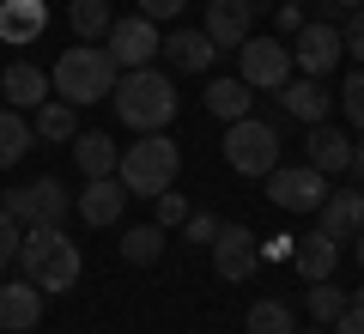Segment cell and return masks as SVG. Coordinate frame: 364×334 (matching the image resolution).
<instances>
[{"mask_svg":"<svg viewBox=\"0 0 364 334\" xmlns=\"http://www.w3.org/2000/svg\"><path fill=\"white\" fill-rule=\"evenodd\" d=\"M18 268H25V280L37 292H73L79 273H85V256H79V244H67L61 225H25Z\"/></svg>","mask_w":364,"mask_h":334,"instance_id":"1","label":"cell"},{"mask_svg":"<svg viewBox=\"0 0 364 334\" xmlns=\"http://www.w3.org/2000/svg\"><path fill=\"white\" fill-rule=\"evenodd\" d=\"M109 103H116V116L128 122L134 134H164V122L176 116V85H170V73H158V67H134V73L116 79Z\"/></svg>","mask_w":364,"mask_h":334,"instance_id":"2","label":"cell"},{"mask_svg":"<svg viewBox=\"0 0 364 334\" xmlns=\"http://www.w3.org/2000/svg\"><path fill=\"white\" fill-rule=\"evenodd\" d=\"M55 98H67L79 110V103H109V91H116L122 67L109 49H97V43H79V49H61V61H55Z\"/></svg>","mask_w":364,"mask_h":334,"instance_id":"3","label":"cell"},{"mask_svg":"<svg viewBox=\"0 0 364 334\" xmlns=\"http://www.w3.org/2000/svg\"><path fill=\"white\" fill-rule=\"evenodd\" d=\"M176 170H182V146L170 140V134H140L134 146H122V165H116V177H122V189L128 194H164L170 182H176Z\"/></svg>","mask_w":364,"mask_h":334,"instance_id":"4","label":"cell"},{"mask_svg":"<svg viewBox=\"0 0 364 334\" xmlns=\"http://www.w3.org/2000/svg\"><path fill=\"white\" fill-rule=\"evenodd\" d=\"M225 165L237 177H273L279 170V128L261 116H243V122H225Z\"/></svg>","mask_w":364,"mask_h":334,"instance_id":"5","label":"cell"},{"mask_svg":"<svg viewBox=\"0 0 364 334\" xmlns=\"http://www.w3.org/2000/svg\"><path fill=\"white\" fill-rule=\"evenodd\" d=\"M291 49L279 37H249L243 49H237V79H243V85H255V91H279L291 79Z\"/></svg>","mask_w":364,"mask_h":334,"instance_id":"6","label":"cell"},{"mask_svg":"<svg viewBox=\"0 0 364 334\" xmlns=\"http://www.w3.org/2000/svg\"><path fill=\"white\" fill-rule=\"evenodd\" d=\"M261 182H267V201L279 207V213H316V207L328 201V177L310 170V165H279Z\"/></svg>","mask_w":364,"mask_h":334,"instance_id":"7","label":"cell"},{"mask_svg":"<svg viewBox=\"0 0 364 334\" xmlns=\"http://www.w3.org/2000/svg\"><path fill=\"white\" fill-rule=\"evenodd\" d=\"M0 207H6L18 225H61L73 201H67V189L55 177H37V182H25V189H6V201H0Z\"/></svg>","mask_w":364,"mask_h":334,"instance_id":"8","label":"cell"},{"mask_svg":"<svg viewBox=\"0 0 364 334\" xmlns=\"http://www.w3.org/2000/svg\"><path fill=\"white\" fill-rule=\"evenodd\" d=\"M104 49L116 55L122 73H134V67H152V55L164 49V37H158V25H152L146 13H134V19H116V25H109Z\"/></svg>","mask_w":364,"mask_h":334,"instance_id":"9","label":"cell"},{"mask_svg":"<svg viewBox=\"0 0 364 334\" xmlns=\"http://www.w3.org/2000/svg\"><path fill=\"white\" fill-rule=\"evenodd\" d=\"M340 55H346V43H340V25H328V19H310L291 37V61L304 67V79H328L340 67Z\"/></svg>","mask_w":364,"mask_h":334,"instance_id":"10","label":"cell"},{"mask_svg":"<svg viewBox=\"0 0 364 334\" xmlns=\"http://www.w3.org/2000/svg\"><path fill=\"white\" fill-rule=\"evenodd\" d=\"M213 268H219V280H249L261 268V237L249 225H219V237H213Z\"/></svg>","mask_w":364,"mask_h":334,"instance_id":"11","label":"cell"},{"mask_svg":"<svg viewBox=\"0 0 364 334\" xmlns=\"http://www.w3.org/2000/svg\"><path fill=\"white\" fill-rule=\"evenodd\" d=\"M207 31L219 49H243L255 37V13H249V0H207Z\"/></svg>","mask_w":364,"mask_h":334,"instance_id":"12","label":"cell"},{"mask_svg":"<svg viewBox=\"0 0 364 334\" xmlns=\"http://www.w3.org/2000/svg\"><path fill=\"white\" fill-rule=\"evenodd\" d=\"M49 31V0H0V43L25 49Z\"/></svg>","mask_w":364,"mask_h":334,"instance_id":"13","label":"cell"},{"mask_svg":"<svg viewBox=\"0 0 364 334\" xmlns=\"http://www.w3.org/2000/svg\"><path fill=\"white\" fill-rule=\"evenodd\" d=\"M49 91H55V79L37 61H13L0 73V98L13 103V110H37V103H49Z\"/></svg>","mask_w":364,"mask_h":334,"instance_id":"14","label":"cell"},{"mask_svg":"<svg viewBox=\"0 0 364 334\" xmlns=\"http://www.w3.org/2000/svg\"><path fill=\"white\" fill-rule=\"evenodd\" d=\"M43 298H49V292H37L31 280L0 286V328H6V334H25V328H37V322H43Z\"/></svg>","mask_w":364,"mask_h":334,"instance_id":"15","label":"cell"},{"mask_svg":"<svg viewBox=\"0 0 364 334\" xmlns=\"http://www.w3.org/2000/svg\"><path fill=\"white\" fill-rule=\"evenodd\" d=\"M122 207H128L122 177H85V194H79V219L85 225H116Z\"/></svg>","mask_w":364,"mask_h":334,"instance_id":"16","label":"cell"},{"mask_svg":"<svg viewBox=\"0 0 364 334\" xmlns=\"http://www.w3.org/2000/svg\"><path fill=\"white\" fill-rule=\"evenodd\" d=\"M304 165L322 170V177H340V170L352 165V140H346L340 128H328V122H316L310 140H304Z\"/></svg>","mask_w":364,"mask_h":334,"instance_id":"17","label":"cell"},{"mask_svg":"<svg viewBox=\"0 0 364 334\" xmlns=\"http://www.w3.org/2000/svg\"><path fill=\"white\" fill-rule=\"evenodd\" d=\"M316 213H322V231H328V237L352 244V237L364 231V189H340V194H328Z\"/></svg>","mask_w":364,"mask_h":334,"instance_id":"18","label":"cell"},{"mask_svg":"<svg viewBox=\"0 0 364 334\" xmlns=\"http://www.w3.org/2000/svg\"><path fill=\"white\" fill-rule=\"evenodd\" d=\"M279 110H286L291 122H304V128L328 122V91H322V79H286V85H279Z\"/></svg>","mask_w":364,"mask_h":334,"instance_id":"19","label":"cell"},{"mask_svg":"<svg viewBox=\"0 0 364 334\" xmlns=\"http://www.w3.org/2000/svg\"><path fill=\"white\" fill-rule=\"evenodd\" d=\"M291 261H298V273H304V280H334V268H340V237H328V231L298 237Z\"/></svg>","mask_w":364,"mask_h":334,"instance_id":"20","label":"cell"},{"mask_svg":"<svg viewBox=\"0 0 364 334\" xmlns=\"http://www.w3.org/2000/svg\"><path fill=\"white\" fill-rule=\"evenodd\" d=\"M164 55L182 67V73H207L213 55H219V43H213L207 31H170V37H164Z\"/></svg>","mask_w":364,"mask_h":334,"instance_id":"21","label":"cell"},{"mask_svg":"<svg viewBox=\"0 0 364 334\" xmlns=\"http://www.w3.org/2000/svg\"><path fill=\"white\" fill-rule=\"evenodd\" d=\"M73 158H79V170L85 177H116V165H122V146L109 140V134H73Z\"/></svg>","mask_w":364,"mask_h":334,"instance_id":"22","label":"cell"},{"mask_svg":"<svg viewBox=\"0 0 364 334\" xmlns=\"http://www.w3.org/2000/svg\"><path fill=\"white\" fill-rule=\"evenodd\" d=\"M249 103H255V85H243V79H213L207 85V110L219 122H243Z\"/></svg>","mask_w":364,"mask_h":334,"instance_id":"23","label":"cell"},{"mask_svg":"<svg viewBox=\"0 0 364 334\" xmlns=\"http://www.w3.org/2000/svg\"><path fill=\"white\" fill-rule=\"evenodd\" d=\"M31 122H25V110H13V103H0V170H13L18 158L31 152Z\"/></svg>","mask_w":364,"mask_h":334,"instance_id":"24","label":"cell"},{"mask_svg":"<svg viewBox=\"0 0 364 334\" xmlns=\"http://www.w3.org/2000/svg\"><path fill=\"white\" fill-rule=\"evenodd\" d=\"M67 25H73L79 43H97V37H109L116 13H109V0H73V6H67Z\"/></svg>","mask_w":364,"mask_h":334,"instance_id":"25","label":"cell"},{"mask_svg":"<svg viewBox=\"0 0 364 334\" xmlns=\"http://www.w3.org/2000/svg\"><path fill=\"white\" fill-rule=\"evenodd\" d=\"M31 134H43V140H73V134H79V110L67 98L37 103V128H31Z\"/></svg>","mask_w":364,"mask_h":334,"instance_id":"26","label":"cell"},{"mask_svg":"<svg viewBox=\"0 0 364 334\" xmlns=\"http://www.w3.org/2000/svg\"><path fill=\"white\" fill-rule=\"evenodd\" d=\"M158 256H164V225H134V231L122 237V261H128V268H152Z\"/></svg>","mask_w":364,"mask_h":334,"instance_id":"27","label":"cell"},{"mask_svg":"<svg viewBox=\"0 0 364 334\" xmlns=\"http://www.w3.org/2000/svg\"><path fill=\"white\" fill-rule=\"evenodd\" d=\"M304 304H310V316L322 322V328H334V322H340V310H346L352 298L340 292L334 280H310V292H304Z\"/></svg>","mask_w":364,"mask_h":334,"instance_id":"28","label":"cell"},{"mask_svg":"<svg viewBox=\"0 0 364 334\" xmlns=\"http://www.w3.org/2000/svg\"><path fill=\"white\" fill-rule=\"evenodd\" d=\"M249 334H298V322H291V310L279 298H255L249 304Z\"/></svg>","mask_w":364,"mask_h":334,"instance_id":"29","label":"cell"},{"mask_svg":"<svg viewBox=\"0 0 364 334\" xmlns=\"http://www.w3.org/2000/svg\"><path fill=\"white\" fill-rule=\"evenodd\" d=\"M18 244H25V225L0 207V268H13V261H18Z\"/></svg>","mask_w":364,"mask_h":334,"instance_id":"30","label":"cell"},{"mask_svg":"<svg viewBox=\"0 0 364 334\" xmlns=\"http://www.w3.org/2000/svg\"><path fill=\"white\" fill-rule=\"evenodd\" d=\"M152 207H158V225H164V231H170V225H182V219H188V201H182V194H176V182H170L164 194H152Z\"/></svg>","mask_w":364,"mask_h":334,"instance_id":"31","label":"cell"},{"mask_svg":"<svg viewBox=\"0 0 364 334\" xmlns=\"http://www.w3.org/2000/svg\"><path fill=\"white\" fill-rule=\"evenodd\" d=\"M340 103H346V116L364 128V67H358V73H346V85H340Z\"/></svg>","mask_w":364,"mask_h":334,"instance_id":"32","label":"cell"},{"mask_svg":"<svg viewBox=\"0 0 364 334\" xmlns=\"http://www.w3.org/2000/svg\"><path fill=\"white\" fill-rule=\"evenodd\" d=\"M182 237L213 249V237H219V219H213V213H188V219H182Z\"/></svg>","mask_w":364,"mask_h":334,"instance_id":"33","label":"cell"},{"mask_svg":"<svg viewBox=\"0 0 364 334\" xmlns=\"http://www.w3.org/2000/svg\"><path fill=\"white\" fill-rule=\"evenodd\" d=\"M340 43H346V55L364 67V6H358V13H346V25H340Z\"/></svg>","mask_w":364,"mask_h":334,"instance_id":"34","label":"cell"},{"mask_svg":"<svg viewBox=\"0 0 364 334\" xmlns=\"http://www.w3.org/2000/svg\"><path fill=\"white\" fill-rule=\"evenodd\" d=\"M182 6H188V0H140V13L152 19V25H164V19H182Z\"/></svg>","mask_w":364,"mask_h":334,"instance_id":"35","label":"cell"},{"mask_svg":"<svg viewBox=\"0 0 364 334\" xmlns=\"http://www.w3.org/2000/svg\"><path fill=\"white\" fill-rule=\"evenodd\" d=\"M273 19H279V31H286V37H298V31L310 25V19H304V6H291V0H279V6H273Z\"/></svg>","mask_w":364,"mask_h":334,"instance_id":"36","label":"cell"},{"mask_svg":"<svg viewBox=\"0 0 364 334\" xmlns=\"http://www.w3.org/2000/svg\"><path fill=\"white\" fill-rule=\"evenodd\" d=\"M334 334H364V310L346 304V310H340V322H334Z\"/></svg>","mask_w":364,"mask_h":334,"instance_id":"37","label":"cell"},{"mask_svg":"<svg viewBox=\"0 0 364 334\" xmlns=\"http://www.w3.org/2000/svg\"><path fill=\"white\" fill-rule=\"evenodd\" d=\"M291 249H298V237H261V256H273V261L291 256Z\"/></svg>","mask_w":364,"mask_h":334,"instance_id":"38","label":"cell"},{"mask_svg":"<svg viewBox=\"0 0 364 334\" xmlns=\"http://www.w3.org/2000/svg\"><path fill=\"white\" fill-rule=\"evenodd\" d=\"M346 170H352V177L364 182V146H352V165H346Z\"/></svg>","mask_w":364,"mask_h":334,"instance_id":"39","label":"cell"},{"mask_svg":"<svg viewBox=\"0 0 364 334\" xmlns=\"http://www.w3.org/2000/svg\"><path fill=\"white\" fill-rule=\"evenodd\" d=\"M352 256H358V268H364V231H358V237H352Z\"/></svg>","mask_w":364,"mask_h":334,"instance_id":"40","label":"cell"},{"mask_svg":"<svg viewBox=\"0 0 364 334\" xmlns=\"http://www.w3.org/2000/svg\"><path fill=\"white\" fill-rule=\"evenodd\" d=\"M261 6H279V0H249V13H261Z\"/></svg>","mask_w":364,"mask_h":334,"instance_id":"41","label":"cell"},{"mask_svg":"<svg viewBox=\"0 0 364 334\" xmlns=\"http://www.w3.org/2000/svg\"><path fill=\"white\" fill-rule=\"evenodd\" d=\"M334 6H346V13H358V6H364V0H334Z\"/></svg>","mask_w":364,"mask_h":334,"instance_id":"42","label":"cell"},{"mask_svg":"<svg viewBox=\"0 0 364 334\" xmlns=\"http://www.w3.org/2000/svg\"><path fill=\"white\" fill-rule=\"evenodd\" d=\"M352 304H358V310H364V292H358V298H352Z\"/></svg>","mask_w":364,"mask_h":334,"instance_id":"43","label":"cell"},{"mask_svg":"<svg viewBox=\"0 0 364 334\" xmlns=\"http://www.w3.org/2000/svg\"><path fill=\"white\" fill-rule=\"evenodd\" d=\"M291 6H310V0H291Z\"/></svg>","mask_w":364,"mask_h":334,"instance_id":"44","label":"cell"},{"mask_svg":"<svg viewBox=\"0 0 364 334\" xmlns=\"http://www.w3.org/2000/svg\"><path fill=\"white\" fill-rule=\"evenodd\" d=\"M310 334H328V328H310Z\"/></svg>","mask_w":364,"mask_h":334,"instance_id":"45","label":"cell"}]
</instances>
